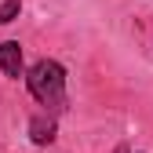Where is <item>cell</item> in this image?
Returning <instances> with one entry per match:
<instances>
[{"label": "cell", "instance_id": "1", "mask_svg": "<svg viewBox=\"0 0 153 153\" xmlns=\"http://www.w3.org/2000/svg\"><path fill=\"white\" fill-rule=\"evenodd\" d=\"M26 88L40 106H48V113H62L66 109V69L55 59L33 62L29 73H26Z\"/></svg>", "mask_w": 153, "mask_h": 153}, {"label": "cell", "instance_id": "2", "mask_svg": "<svg viewBox=\"0 0 153 153\" xmlns=\"http://www.w3.org/2000/svg\"><path fill=\"white\" fill-rule=\"evenodd\" d=\"M0 69H4L7 76H22V48H18V40H4L0 44Z\"/></svg>", "mask_w": 153, "mask_h": 153}, {"label": "cell", "instance_id": "3", "mask_svg": "<svg viewBox=\"0 0 153 153\" xmlns=\"http://www.w3.org/2000/svg\"><path fill=\"white\" fill-rule=\"evenodd\" d=\"M29 139H33L36 146H48V142H55V117H48V113L33 117V120H29Z\"/></svg>", "mask_w": 153, "mask_h": 153}, {"label": "cell", "instance_id": "4", "mask_svg": "<svg viewBox=\"0 0 153 153\" xmlns=\"http://www.w3.org/2000/svg\"><path fill=\"white\" fill-rule=\"evenodd\" d=\"M18 11H22V0H4V4H0V26L15 22V18H18Z\"/></svg>", "mask_w": 153, "mask_h": 153}, {"label": "cell", "instance_id": "5", "mask_svg": "<svg viewBox=\"0 0 153 153\" xmlns=\"http://www.w3.org/2000/svg\"><path fill=\"white\" fill-rule=\"evenodd\" d=\"M117 153H131V149H128V146H120V149H117Z\"/></svg>", "mask_w": 153, "mask_h": 153}]
</instances>
